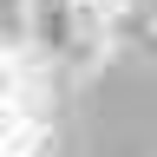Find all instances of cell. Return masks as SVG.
Here are the masks:
<instances>
[{"mask_svg": "<svg viewBox=\"0 0 157 157\" xmlns=\"http://www.w3.org/2000/svg\"><path fill=\"white\" fill-rule=\"evenodd\" d=\"M0 131H7V157H46L52 144V118L39 111H0Z\"/></svg>", "mask_w": 157, "mask_h": 157, "instance_id": "6da1fadb", "label": "cell"}]
</instances>
